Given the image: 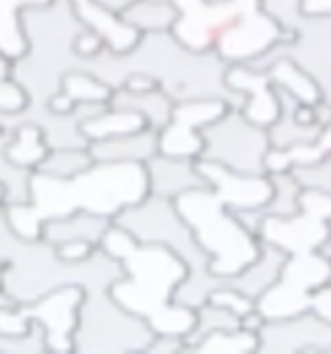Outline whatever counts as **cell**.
<instances>
[{
    "label": "cell",
    "mask_w": 331,
    "mask_h": 354,
    "mask_svg": "<svg viewBox=\"0 0 331 354\" xmlns=\"http://www.w3.org/2000/svg\"><path fill=\"white\" fill-rule=\"evenodd\" d=\"M300 11L307 19H331V0H300Z\"/></svg>",
    "instance_id": "12"
},
{
    "label": "cell",
    "mask_w": 331,
    "mask_h": 354,
    "mask_svg": "<svg viewBox=\"0 0 331 354\" xmlns=\"http://www.w3.org/2000/svg\"><path fill=\"white\" fill-rule=\"evenodd\" d=\"M121 16L134 29H140L142 35H163L179 21L174 0H132L121 11Z\"/></svg>",
    "instance_id": "5"
},
{
    "label": "cell",
    "mask_w": 331,
    "mask_h": 354,
    "mask_svg": "<svg viewBox=\"0 0 331 354\" xmlns=\"http://www.w3.org/2000/svg\"><path fill=\"white\" fill-rule=\"evenodd\" d=\"M71 48H74V53H77L82 61H95L105 50V39L98 32H92V29H82V32L74 35Z\"/></svg>",
    "instance_id": "9"
},
{
    "label": "cell",
    "mask_w": 331,
    "mask_h": 354,
    "mask_svg": "<svg viewBox=\"0 0 331 354\" xmlns=\"http://www.w3.org/2000/svg\"><path fill=\"white\" fill-rule=\"evenodd\" d=\"M87 254H89V241L87 239H71L61 247V257H64L66 263H71V260H84Z\"/></svg>",
    "instance_id": "13"
},
{
    "label": "cell",
    "mask_w": 331,
    "mask_h": 354,
    "mask_svg": "<svg viewBox=\"0 0 331 354\" xmlns=\"http://www.w3.org/2000/svg\"><path fill=\"white\" fill-rule=\"evenodd\" d=\"M150 124V118L137 111V108H121L116 105V111H98L92 118H84L79 131L87 140H114V137H129V134H140Z\"/></svg>",
    "instance_id": "3"
},
{
    "label": "cell",
    "mask_w": 331,
    "mask_h": 354,
    "mask_svg": "<svg viewBox=\"0 0 331 354\" xmlns=\"http://www.w3.org/2000/svg\"><path fill=\"white\" fill-rule=\"evenodd\" d=\"M13 163H35L42 158V137L35 127L19 129V140L11 147Z\"/></svg>",
    "instance_id": "8"
},
{
    "label": "cell",
    "mask_w": 331,
    "mask_h": 354,
    "mask_svg": "<svg viewBox=\"0 0 331 354\" xmlns=\"http://www.w3.org/2000/svg\"><path fill=\"white\" fill-rule=\"evenodd\" d=\"M307 307H310L316 315L323 317V320H331V281L323 283V286H319V289L310 294Z\"/></svg>",
    "instance_id": "11"
},
{
    "label": "cell",
    "mask_w": 331,
    "mask_h": 354,
    "mask_svg": "<svg viewBox=\"0 0 331 354\" xmlns=\"http://www.w3.org/2000/svg\"><path fill=\"white\" fill-rule=\"evenodd\" d=\"M61 89L79 105H102L111 102V87L89 71H71L61 79Z\"/></svg>",
    "instance_id": "6"
},
{
    "label": "cell",
    "mask_w": 331,
    "mask_h": 354,
    "mask_svg": "<svg viewBox=\"0 0 331 354\" xmlns=\"http://www.w3.org/2000/svg\"><path fill=\"white\" fill-rule=\"evenodd\" d=\"M53 0H0V53L8 61H19L26 55V37L21 8L51 6Z\"/></svg>",
    "instance_id": "4"
},
{
    "label": "cell",
    "mask_w": 331,
    "mask_h": 354,
    "mask_svg": "<svg viewBox=\"0 0 331 354\" xmlns=\"http://www.w3.org/2000/svg\"><path fill=\"white\" fill-rule=\"evenodd\" d=\"M0 194H3V189H0Z\"/></svg>",
    "instance_id": "16"
},
{
    "label": "cell",
    "mask_w": 331,
    "mask_h": 354,
    "mask_svg": "<svg viewBox=\"0 0 331 354\" xmlns=\"http://www.w3.org/2000/svg\"><path fill=\"white\" fill-rule=\"evenodd\" d=\"M69 3L74 8V16H77L79 24H84L87 29L98 32L105 39V48L114 55L132 53L140 45V39L145 37L140 29H134L121 13L105 8L98 0H69Z\"/></svg>",
    "instance_id": "2"
},
{
    "label": "cell",
    "mask_w": 331,
    "mask_h": 354,
    "mask_svg": "<svg viewBox=\"0 0 331 354\" xmlns=\"http://www.w3.org/2000/svg\"><path fill=\"white\" fill-rule=\"evenodd\" d=\"M287 42V32L276 16L263 13L260 8L242 13L229 26L221 29L216 37V50L221 61L231 64H255L263 53Z\"/></svg>",
    "instance_id": "1"
},
{
    "label": "cell",
    "mask_w": 331,
    "mask_h": 354,
    "mask_svg": "<svg viewBox=\"0 0 331 354\" xmlns=\"http://www.w3.org/2000/svg\"><path fill=\"white\" fill-rule=\"evenodd\" d=\"M329 257H331V254H329Z\"/></svg>",
    "instance_id": "17"
},
{
    "label": "cell",
    "mask_w": 331,
    "mask_h": 354,
    "mask_svg": "<svg viewBox=\"0 0 331 354\" xmlns=\"http://www.w3.org/2000/svg\"><path fill=\"white\" fill-rule=\"evenodd\" d=\"M48 105H51V111H53V113H58V115H69V113H71V111H74V105H77V102L71 100V97L66 95L64 89H61L58 95H53L51 102H48Z\"/></svg>",
    "instance_id": "14"
},
{
    "label": "cell",
    "mask_w": 331,
    "mask_h": 354,
    "mask_svg": "<svg viewBox=\"0 0 331 354\" xmlns=\"http://www.w3.org/2000/svg\"><path fill=\"white\" fill-rule=\"evenodd\" d=\"M260 346V339L253 333H234L224 336V333H213V339L200 344V352H255Z\"/></svg>",
    "instance_id": "7"
},
{
    "label": "cell",
    "mask_w": 331,
    "mask_h": 354,
    "mask_svg": "<svg viewBox=\"0 0 331 354\" xmlns=\"http://www.w3.org/2000/svg\"><path fill=\"white\" fill-rule=\"evenodd\" d=\"M208 3H224V0H208Z\"/></svg>",
    "instance_id": "15"
},
{
    "label": "cell",
    "mask_w": 331,
    "mask_h": 354,
    "mask_svg": "<svg viewBox=\"0 0 331 354\" xmlns=\"http://www.w3.org/2000/svg\"><path fill=\"white\" fill-rule=\"evenodd\" d=\"M26 105V95L19 84H13L8 79H0V111H21Z\"/></svg>",
    "instance_id": "10"
}]
</instances>
